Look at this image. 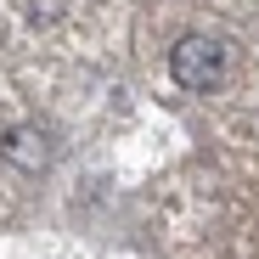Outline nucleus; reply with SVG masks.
I'll list each match as a JSON object with an SVG mask.
<instances>
[{"instance_id": "nucleus-1", "label": "nucleus", "mask_w": 259, "mask_h": 259, "mask_svg": "<svg viewBox=\"0 0 259 259\" xmlns=\"http://www.w3.org/2000/svg\"><path fill=\"white\" fill-rule=\"evenodd\" d=\"M169 73H175L181 91H214L226 79V46L208 39V34H186L169 51Z\"/></svg>"}, {"instance_id": "nucleus-2", "label": "nucleus", "mask_w": 259, "mask_h": 259, "mask_svg": "<svg viewBox=\"0 0 259 259\" xmlns=\"http://www.w3.org/2000/svg\"><path fill=\"white\" fill-rule=\"evenodd\" d=\"M0 158L17 163V169H46L51 147H46V136H39V130H6V136H0Z\"/></svg>"}]
</instances>
